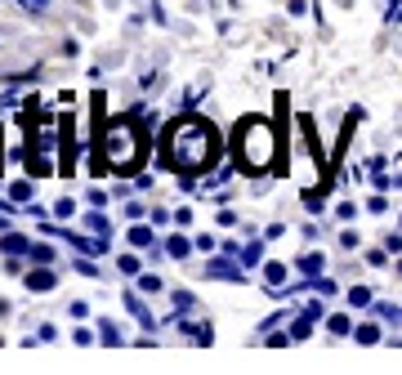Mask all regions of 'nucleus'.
<instances>
[{
  "instance_id": "nucleus-2",
  "label": "nucleus",
  "mask_w": 402,
  "mask_h": 375,
  "mask_svg": "<svg viewBox=\"0 0 402 375\" xmlns=\"http://www.w3.org/2000/svg\"><path fill=\"white\" fill-rule=\"evenodd\" d=\"M237 157L250 165V170H264L268 161H273V130H268L264 121H250L237 130Z\"/></svg>"
},
{
  "instance_id": "nucleus-1",
  "label": "nucleus",
  "mask_w": 402,
  "mask_h": 375,
  "mask_svg": "<svg viewBox=\"0 0 402 375\" xmlns=\"http://www.w3.org/2000/svg\"><path fill=\"white\" fill-rule=\"evenodd\" d=\"M165 157L183 170H201L215 157V134L201 121H179L170 134H165Z\"/></svg>"
},
{
  "instance_id": "nucleus-3",
  "label": "nucleus",
  "mask_w": 402,
  "mask_h": 375,
  "mask_svg": "<svg viewBox=\"0 0 402 375\" xmlns=\"http://www.w3.org/2000/svg\"><path fill=\"white\" fill-rule=\"evenodd\" d=\"M134 152H139V139H134V130H130V125H112V130H108V157H112L116 165H125Z\"/></svg>"
}]
</instances>
